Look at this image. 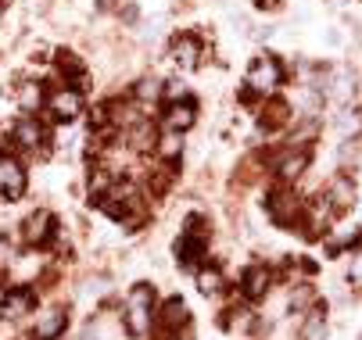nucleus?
I'll list each match as a JSON object with an SVG mask.
<instances>
[{"label": "nucleus", "mask_w": 362, "mask_h": 340, "mask_svg": "<svg viewBox=\"0 0 362 340\" xmlns=\"http://www.w3.org/2000/svg\"><path fill=\"white\" fill-rule=\"evenodd\" d=\"M255 4H258V8L266 11V8H276V0H255Z\"/></svg>", "instance_id": "obj_33"}, {"label": "nucleus", "mask_w": 362, "mask_h": 340, "mask_svg": "<svg viewBox=\"0 0 362 340\" xmlns=\"http://www.w3.org/2000/svg\"><path fill=\"white\" fill-rule=\"evenodd\" d=\"M136 15H140V11H136L133 4H126V8H122V18H126V22H136Z\"/></svg>", "instance_id": "obj_31"}, {"label": "nucleus", "mask_w": 362, "mask_h": 340, "mask_svg": "<svg viewBox=\"0 0 362 340\" xmlns=\"http://www.w3.org/2000/svg\"><path fill=\"white\" fill-rule=\"evenodd\" d=\"M33 305H36L33 290H11V294L0 298V315L4 319H22V315L33 312Z\"/></svg>", "instance_id": "obj_11"}, {"label": "nucleus", "mask_w": 362, "mask_h": 340, "mask_svg": "<svg viewBox=\"0 0 362 340\" xmlns=\"http://www.w3.org/2000/svg\"><path fill=\"white\" fill-rule=\"evenodd\" d=\"M187 322H190V308H187L183 298H169V301L158 308V326H162V333H165L169 340H176V333H180Z\"/></svg>", "instance_id": "obj_6"}, {"label": "nucleus", "mask_w": 362, "mask_h": 340, "mask_svg": "<svg viewBox=\"0 0 362 340\" xmlns=\"http://www.w3.org/2000/svg\"><path fill=\"white\" fill-rule=\"evenodd\" d=\"M197 290L201 294H219L223 290V272L219 269H201L197 272Z\"/></svg>", "instance_id": "obj_24"}, {"label": "nucleus", "mask_w": 362, "mask_h": 340, "mask_svg": "<svg viewBox=\"0 0 362 340\" xmlns=\"http://www.w3.org/2000/svg\"><path fill=\"white\" fill-rule=\"evenodd\" d=\"M169 58H173V61H176L183 72L197 68V65H201V43H197V36H180V40L173 43Z\"/></svg>", "instance_id": "obj_10"}, {"label": "nucleus", "mask_w": 362, "mask_h": 340, "mask_svg": "<svg viewBox=\"0 0 362 340\" xmlns=\"http://www.w3.org/2000/svg\"><path fill=\"white\" fill-rule=\"evenodd\" d=\"M308 301V290H294V298H291V308H301Z\"/></svg>", "instance_id": "obj_30"}, {"label": "nucleus", "mask_w": 362, "mask_h": 340, "mask_svg": "<svg viewBox=\"0 0 362 340\" xmlns=\"http://www.w3.org/2000/svg\"><path fill=\"white\" fill-rule=\"evenodd\" d=\"M11 136L22 151H43V143H47V129L36 122V119H18L11 126Z\"/></svg>", "instance_id": "obj_8"}, {"label": "nucleus", "mask_w": 362, "mask_h": 340, "mask_svg": "<svg viewBox=\"0 0 362 340\" xmlns=\"http://www.w3.org/2000/svg\"><path fill=\"white\" fill-rule=\"evenodd\" d=\"M280 83H284V65H280V58H273V54L255 58L251 68H247V79H244V86H251L258 97H269Z\"/></svg>", "instance_id": "obj_2"}, {"label": "nucleus", "mask_w": 362, "mask_h": 340, "mask_svg": "<svg viewBox=\"0 0 362 340\" xmlns=\"http://www.w3.org/2000/svg\"><path fill=\"white\" fill-rule=\"evenodd\" d=\"M337 126H341V136H344V140L358 136V133H362V108H348V111L337 119Z\"/></svg>", "instance_id": "obj_23"}, {"label": "nucleus", "mask_w": 362, "mask_h": 340, "mask_svg": "<svg viewBox=\"0 0 362 340\" xmlns=\"http://www.w3.org/2000/svg\"><path fill=\"white\" fill-rule=\"evenodd\" d=\"M162 93H165V97H169V101H187V97H190V93H187V86H183V83H169V86H165V90H162Z\"/></svg>", "instance_id": "obj_27"}, {"label": "nucleus", "mask_w": 362, "mask_h": 340, "mask_svg": "<svg viewBox=\"0 0 362 340\" xmlns=\"http://www.w3.org/2000/svg\"><path fill=\"white\" fill-rule=\"evenodd\" d=\"M162 97V83L158 79H140L136 83V101H158Z\"/></svg>", "instance_id": "obj_25"}, {"label": "nucleus", "mask_w": 362, "mask_h": 340, "mask_svg": "<svg viewBox=\"0 0 362 340\" xmlns=\"http://www.w3.org/2000/svg\"><path fill=\"white\" fill-rule=\"evenodd\" d=\"M305 169H308V154L305 151H287L284 158H280V165H276V172H280V179L284 183H294V179H301L305 176Z\"/></svg>", "instance_id": "obj_16"}, {"label": "nucleus", "mask_w": 362, "mask_h": 340, "mask_svg": "<svg viewBox=\"0 0 362 340\" xmlns=\"http://www.w3.org/2000/svg\"><path fill=\"white\" fill-rule=\"evenodd\" d=\"M187 233H190V236H204V219H201V215H190V219H187Z\"/></svg>", "instance_id": "obj_28"}, {"label": "nucleus", "mask_w": 362, "mask_h": 340, "mask_svg": "<svg viewBox=\"0 0 362 340\" xmlns=\"http://www.w3.org/2000/svg\"><path fill=\"white\" fill-rule=\"evenodd\" d=\"M151 322H154V286L136 283L126 298V329L129 336H147Z\"/></svg>", "instance_id": "obj_1"}, {"label": "nucleus", "mask_w": 362, "mask_h": 340, "mask_svg": "<svg viewBox=\"0 0 362 340\" xmlns=\"http://www.w3.org/2000/svg\"><path fill=\"white\" fill-rule=\"evenodd\" d=\"M266 208H269V219H273L280 229L298 226V222H301V215H305V201L298 198L294 190H287V186H280V190H273V193H269Z\"/></svg>", "instance_id": "obj_3"}, {"label": "nucleus", "mask_w": 362, "mask_h": 340, "mask_svg": "<svg viewBox=\"0 0 362 340\" xmlns=\"http://www.w3.org/2000/svg\"><path fill=\"white\" fill-rule=\"evenodd\" d=\"M201 258H204V236L183 233V240H180V262L183 265H197Z\"/></svg>", "instance_id": "obj_19"}, {"label": "nucleus", "mask_w": 362, "mask_h": 340, "mask_svg": "<svg viewBox=\"0 0 362 340\" xmlns=\"http://www.w3.org/2000/svg\"><path fill=\"white\" fill-rule=\"evenodd\" d=\"M351 158H358V151H355V147H351V140H348V143H344V147H341V162H344V165H348V162H351Z\"/></svg>", "instance_id": "obj_29"}, {"label": "nucleus", "mask_w": 362, "mask_h": 340, "mask_svg": "<svg viewBox=\"0 0 362 340\" xmlns=\"http://www.w3.org/2000/svg\"><path fill=\"white\" fill-rule=\"evenodd\" d=\"M262 129H280V126H287L291 122V104L287 101H280V97H273V101H266V108H262Z\"/></svg>", "instance_id": "obj_17"}, {"label": "nucleus", "mask_w": 362, "mask_h": 340, "mask_svg": "<svg viewBox=\"0 0 362 340\" xmlns=\"http://www.w3.org/2000/svg\"><path fill=\"white\" fill-rule=\"evenodd\" d=\"M269 283H273V272H269L266 265H251V269L244 272V298H247V301L266 298Z\"/></svg>", "instance_id": "obj_13"}, {"label": "nucleus", "mask_w": 362, "mask_h": 340, "mask_svg": "<svg viewBox=\"0 0 362 340\" xmlns=\"http://www.w3.org/2000/svg\"><path fill=\"white\" fill-rule=\"evenodd\" d=\"M65 326H69V315H65L62 308H50V312L40 315V322H36V340H58V336L65 333Z\"/></svg>", "instance_id": "obj_15"}, {"label": "nucleus", "mask_w": 362, "mask_h": 340, "mask_svg": "<svg viewBox=\"0 0 362 340\" xmlns=\"http://www.w3.org/2000/svg\"><path fill=\"white\" fill-rule=\"evenodd\" d=\"M50 236H54V215H50V212H33L25 222H22V240H25V244L29 248H40V244H47V240Z\"/></svg>", "instance_id": "obj_7"}, {"label": "nucleus", "mask_w": 362, "mask_h": 340, "mask_svg": "<svg viewBox=\"0 0 362 340\" xmlns=\"http://www.w3.org/2000/svg\"><path fill=\"white\" fill-rule=\"evenodd\" d=\"M323 336H327V319H323L320 308H313L308 319H305V326H301V340H323Z\"/></svg>", "instance_id": "obj_21"}, {"label": "nucleus", "mask_w": 362, "mask_h": 340, "mask_svg": "<svg viewBox=\"0 0 362 340\" xmlns=\"http://www.w3.org/2000/svg\"><path fill=\"white\" fill-rule=\"evenodd\" d=\"M133 147H140V151L154 147V136H151V126H140V129H136V143H133Z\"/></svg>", "instance_id": "obj_26"}, {"label": "nucleus", "mask_w": 362, "mask_h": 340, "mask_svg": "<svg viewBox=\"0 0 362 340\" xmlns=\"http://www.w3.org/2000/svg\"><path fill=\"white\" fill-rule=\"evenodd\" d=\"M105 111H108V122H112L115 129H119V126H133V122H136V111H133V104H126V101H112Z\"/></svg>", "instance_id": "obj_22"}, {"label": "nucleus", "mask_w": 362, "mask_h": 340, "mask_svg": "<svg viewBox=\"0 0 362 340\" xmlns=\"http://www.w3.org/2000/svg\"><path fill=\"white\" fill-rule=\"evenodd\" d=\"M79 111H83V90H50V97H47V115L54 119V122H72V119H79Z\"/></svg>", "instance_id": "obj_4"}, {"label": "nucleus", "mask_w": 362, "mask_h": 340, "mask_svg": "<svg viewBox=\"0 0 362 340\" xmlns=\"http://www.w3.org/2000/svg\"><path fill=\"white\" fill-rule=\"evenodd\" d=\"M22 193H25V172H22V165L11 154H0V198L15 201V198H22Z\"/></svg>", "instance_id": "obj_5"}, {"label": "nucleus", "mask_w": 362, "mask_h": 340, "mask_svg": "<svg viewBox=\"0 0 362 340\" xmlns=\"http://www.w3.org/2000/svg\"><path fill=\"white\" fill-rule=\"evenodd\" d=\"M15 97H18V104H22L25 111H40V104H47L40 83H22V86L15 90Z\"/></svg>", "instance_id": "obj_18"}, {"label": "nucleus", "mask_w": 362, "mask_h": 340, "mask_svg": "<svg viewBox=\"0 0 362 340\" xmlns=\"http://www.w3.org/2000/svg\"><path fill=\"white\" fill-rule=\"evenodd\" d=\"M97 8H100V11H112V8H115V0H97Z\"/></svg>", "instance_id": "obj_32"}, {"label": "nucleus", "mask_w": 362, "mask_h": 340, "mask_svg": "<svg viewBox=\"0 0 362 340\" xmlns=\"http://www.w3.org/2000/svg\"><path fill=\"white\" fill-rule=\"evenodd\" d=\"M154 151H158V158H165V162H176V158L183 154V136L169 129L158 143H154Z\"/></svg>", "instance_id": "obj_20"}, {"label": "nucleus", "mask_w": 362, "mask_h": 340, "mask_svg": "<svg viewBox=\"0 0 362 340\" xmlns=\"http://www.w3.org/2000/svg\"><path fill=\"white\" fill-rule=\"evenodd\" d=\"M58 68H62L65 79H72V90H86V86H90V75H86L83 61H79L72 51H58Z\"/></svg>", "instance_id": "obj_14"}, {"label": "nucleus", "mask_w": 362, "mask_h": 340, "mask_svg": "<svg viewBox=\"0 0 362 340\" xmlns=\"http://www.w3.org/2000/svg\"><path fill=\"white\" fill-rule=\"evenodd\" d=\"M327 201H330L337 212L351 208V205H355V179H351V176H334L330 186H327Z\"/></svg>", "instance_id": "obj_12"}, {"label": "nucleus", "mask_w": 362, "mask_h": 340, "mask_svg": "<svg viewBox=\"0 0 362 340\" xmlns=\"http://www.w3.org/2000/svg\"><path fill=\"white\" fill-rule=\"evenodd\" d=\"M194 119H197V108H194L190 97H187V101H169V108H165V115H162L165 129H173V133L190 129V126H194Z\"/></svg>", "instance_id": "obj_9"}]
</instances>
